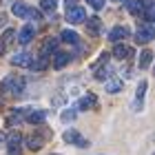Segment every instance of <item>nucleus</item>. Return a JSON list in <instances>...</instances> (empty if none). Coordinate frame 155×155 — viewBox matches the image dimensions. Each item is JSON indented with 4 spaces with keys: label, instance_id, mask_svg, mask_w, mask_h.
<instances>
[{
    "label": "nucleus",
    "instance_id": "nucleus-28",
    "mask_svg": "<svg viewBox=\"0 0 155 155\" xmlns=\"http://www.w3.org/2000/svg\"><path fill=\"white\" fill-rule=\"evenodd\" d=\"M2 51H5V42L0 40V55H2Z\"/></svg>",
    "mask_w": 155,
    "mask_h": 155
},
{
    "label": "nucleus",
    "instance_id": "nucleus-30",
    "mask_svg": "<svg viewBox=\"0 0 155 155\" xmlns=\"http://www.w3.org/2000/svg\"><path fill=\"white\" fill-rule=\"evenodd\" d=\"M2 140H5V135H2V133H0V142H2Z\"/></svg>",
    "mask_w": 155,
    "mask_h": 155
},
{
    "label": "nucleus",
    "instance_id": "nucleus-2",
    "mask_svg": "<svg viewBox=\"0 0 155 155\" xmlns=\"http://www.w3.org/2000/svg\"><path fill=\"white\" fill-rule=\"evenodd\" d=\"M87 20V11L82 9V7H69V11H67V22H71V25H80Z\"/></svg>",
    "mask_w": 155,
    "mask_h": 155
},
{
    "label": "nucleus",
    "instance_id": "nucleus-8",
    "mask_svg": "<svg viewBox=\"0 0 155 155\" xmlns=\"http://www.w3.org/2000/svg\"><path fill=\"white\" fill-rule=\"evenodd\" d=\"M153 36H155V31L149 29V27H144V29H140V31L135 33V40L140 42V45H146V42L153 40Z\"/></svg>",
    "mask_w": 155,
    "mask_h": 155
},
{
    "label": "nucleus",
    "instance_id": "nucleus-3",
    "mask_svg": "<svg viewBox=\"0 0 155 155\" xmlns=\"http://www.w3.org/2000/svg\"><path fill=\"white\" fill-rule=\"evenodd\" d=\"M33 36H36V27L33 25H25L22 29L18 31V42L20 45H29V42L33 40Z\"/></svg>",
    "mask_w": 155,
    "mask_h": 155
},
{
    "label": "nucleus",
    "instance_id": "nucleus-9",
    "mask_svg": "<svg viewBox=\"0 0 155 155\" xmlns=\"http://www.w3.org/2000/svg\"><path fill=\"white\" fill-rule=\"evenodd\" d=\"M11 62H13V64H18V67H31L33 64V60H31L29 53H16L11 58Z\"/></svg>",
    "mask_w": 155,
    "mask_h": 155
},
{
    "label": "nucleus",
    "instance_id": "nucleus-19",
    "mask_svg": "<svg viewBox=\"0 0 155 155\" xmlns=\"http://www.w3.org/2000/svg\"><path fill=\"white\" fill-rule=\"evenodd\" d=\"M142 9H144V0H133V2H129V11L133 16H137Z\"/></svg>",
    "mask_w": 155,
    "mask_h": 155
},
{
    "label": "nucleus",
    "instance_id": "nucleus-21",
    "mask_svg": "<svg viewBox=\"0 0 155 155\" xmlns=\"http://www.w3.org/2000/svg\"><path fill=\"white\" fill-rule=\"evenodd\" d=\"M40 7L45 11H55V7H58V0H40Z\"/></svg>",
    "mask_w": 155,
    "mask_h": 155
},
{
    "label": "nucleus",
    "instance_id": "nucleus-23",
    "mask_svg": "<svg viewBox=\"0 0 155 155\" xmlns=\"http://www.w3.org/2000/svg\"><path fill=\"white\" fill-rule=\"evenodd\" d=\"M47 64H49V60H47V58H42V60H38V62H33L31 69H38V71H42V69H47Z\"/></svg>",
    "mask_w": 155,
    "mask_h": 155
},
{
    "label": "nucleus",
    "instance_id": "nucleus-18",
    "mask_svg": "<svg viewBox=\"0 0 155 155\" xmlns=\"http://www.w3.org/2000/svg\"><path fill=\"white\" fill-rule=\"evenodd\" d=\"M87 27H89V31H91V33H100L102 20H100V18H89V22H87Z\"/></svg>",
    "mask_w": 155,
    "mask_h": 155
},
{
    "label": "nucleus",
    "instance_id": "nucleus-17",
    "mask_svg": "<svg viewBox=\"0 0 155 155\" xmlns=\"http://www.w3.org/2000/svg\"><path fill=\"white\" fill-rule=\"evenodd\" d=\"M151 62H153V53L146 49V51H142V55H140V67L146 69V67H151Z\"/></svg>",
    "mask_w": 155,
    "mask_h": 155
},
{
    "label": "nucleus",
    "instance_id": "nucleus-4",
    "mask_svg": "<svg viewBox=\"0 0 155 155\" xmlns=\"http://www.w3.org/2000/svg\"><path fill=\"white\" fill-rule=\"evenodd\" d=\"M20 146H22V137H20V135H9V137H7V149H9L11 155H18Z\"/></svg>",
    "mask_w": 155,
    "mask_h": 155
},
{
    "label": "nucleus",
    "instance_id": "nucleus-22",
    "mask_svg": "<svg viewBox=\"0 0 155 155\" xmlns=\"http://www.w3.org/2000/svg\"><path fill=\"white\" fill-rule=\"evenodd\" d=\"M13 38H16V31H13V29H7L5 36H2V42H5V45H9V42H13Z\"/></svg>",
    "mask_w": 155,
    "mask_h": 155
},
{
    "label": "nucleus",
    "instance_id": "nucleus-10",
    "mask_svg": "<svg viewBox=\"0 0 155 155\" xmlns=\"http://www.w3.org/2000/svg\"><path fill=\"white\" fill-rule=\"evenodd\" d=\"M64 142H69V144H80V146H87V140H82L78 131H67V133H64Z\"/></svg>",
    "mask_w": 155,
    "mask_h": 155
},
{
    "label": "nucleus",
    "instance_id": "nucleus-7",
    "mask_svg": "<svg viewBox=\"0 0 155 155\" xmlns=\"http://www.w3.org/2000/svg\"><path fill=\"white\" fill-rule=\"evenodd\" d=\"M69 60H71V55L64 53V51H55V53H53V67H55V69L67 67V64H69Z\"/></svg>",
    "mask_w": 155,
    "mask_h": 155
},
{
    "label": "nucleus",
    "instance_id": "nucleus-14",
    "mask_svg": "<svg viewBox=\"0 0 155 155\" xmlns=\"http://www.w3.org/2000/svg\"><path fill=\"white\" fill-rule=\"evenodd\" d=\"M62 40L69 42V45H78V42H80V36H78L75 31H71V29H64L62 31Z\"/></svg>",
    "mask_w": 155,
    "mask_h": 155
},
{
    "label": "nucleus",
    "instance_id": "nucleus-12",
    "mask_svg": "<svg viewBox=\"0 0 155 155\" xmlns=\"http://www.w3.org/2000/svg\"><path fill=\"white\" fill-rule=\"evenodd\" d=\"M95 107V95L93 93H87L80 100V104H78V109H82V111H87V109H93Z\"/></svg>",
    "mask_w": 155,
    "mask_h": 155
},
{
    "label": "nucleus",
    "instance_id": "nucleus-13",
    "mask_svg": "<svg viewBox=\"0 0 155 155\" xmlns=\"http://www.w3.org/2000/svg\"><path fill=\"white\" fill-rule=\"evenodd\" d=\"M42 144H45V140H40L38 135H29V137H27V149H29V151L42 149Z\"/></svg>",
    "mask_w": 155,
    "mask_h": 155
},
{
    "label": "nucleus",
    "instance_id": "nucleus-6",
    "mask_svg": "<svg viewBox=\"0 0 155 155\" xmlns=\"http://www.w3.org/2000/svg\"><path fill=\"white\" fill-rule=\"evenodd\" d=\"M13 16H18V18H31V7H27L25 2H16V5H13Z\"/></svg>",
    "mask_w": 155,
    "mask_h": 155
},
{
    "label": "nucleus",
    "instance_id": "nucleus-1",
    "mask_svg": "<svg viewBox=\"0 0 155 155\" xmlns=\"http://www.w3.org/2000/svg\"><path fill=\"white\" fill-rule=\"evenodd\" d=\"M22 89H25V78H16V75L5 78V82L0 84V91L7 95H18L22 93Z\"/></svg>",
    "mask_w": 155,
    "mask_h": 155
},
{
    "label": "nucleus",
    "instance_id": "nucleus-11",
    "mask_svg": "<svg viewBox=\"0 0 155 155\" xmlns=\"http://www.w3.org/2000/svg\"><path fill=\"white\" fill-rule=\"evenodd\" d=\"M131 53H133V49H131V47H126V45H115V49H113V55H115L117 60L129 58Z\"/></svg>",
    "mask_w": 155,
    "mask_h": 155
},
{
    "label": "nucleus",
    "instance_id": "nucleus-24",
    "mask_svg": "<svg viewBox=\"0 0 155 155\" xmlns=\"http://www.w3.org/2000/svg\"><path fill=\"white\" fill-rule=\"evenodd\" d=\"M71 120H75V111H64L62 113V122H71Z\"/></svg>",
    "mask_w": 155,
    "mask_h": 155
},
{
    "label": "nucleus",
    "instance_id": "nucleus-26",
    "mask_svg": "<svg viewBox=\"0 0 155 155\" xmlns=\"http://www.w3.org/2000/svg\"><path fill=\"white\" fill-rule=\"evenodd\" d=\"M146 93V82H140V87H137V100H142Z\"/></svg>",
    "mask_w": 155,
    "mask_h": 155
},
{
    "label": "nucleus",
    "instance_id": "nucleus-5",
    "mask_svg": "<svg viewBox=\"0 0 155 155\" xmlns=\"http://www.w3.org/2000/svg\"><path fill=\"white\" fill-rule=\"evenodd\" d=\"M129 29L126 27H115V29H111L109 31V40L111 42H120V40H124V38H129Z\"/></svg>",
    "mask_w": 155,
    "mask_h": 155
},
{
    "label": "nucleus",
    "instance_id": "nucleus-20",
    "mask_svg": "<svg viewBox=\"0 0 155 155\" xmlns=\"http://www.w3.org/2000/svg\"><path fill=\"white\" fill-rule=\"evenodd\" d=\"M117 91H122V82L120 80H109L107 82V93H117Z\"/></svg>",
    "mask_w": 155,
    "mask_h": 155
},
{
    "label": "nucleus",
    "instance_id": "nucleus-16",
    "mask_svg": "<svg viewBox=\"0 0 155 155\" xmlns=\"http://www.w3.org/2000/svg\"><path fill=\"white\" fill-rule=\"evenodd\" d=\"M55 47H58V40L55 38H47L45 40V45H42V53H51V51H55Z\"/></svg>",
    "mask_w": 155,
    "mask_h": 155
},
{
    "label": "nucleus",
    "instance_id": "nucleus-27",
    "mask_svg": "<svg viewBox=\"0 0 155 155\" xmlns=\"http://www.w3.org/2000/svg\"><path fill=\"white\" fill-rule=\"evenodd\" d=\"M5 25H7V16H5L2 11H0V27H5Z\"/></svg>",
    "mask_w": 155,
    "mask_h": 155
},
{
    "label": "nucleus",
    "instance_id": "nucleus-15",
    "mask_svg": "<svg viewBox=\"0 0 155 155\" xmlns=\"http://www.w3.org/2000/svg\"><path fill=\"white\" fill-rule=\"evenodd\" d=\"M45 117H47L45 111H29V117H27V122H31V124H40Z\"/></svg>",
    "mask_w": 155,
    "mask_h": 155
},
{
    "label": "nucleus",
    "instance_id": "nucleus-29",
    "mask_svg": "<svg viewBox=\"0 0 155 155\" xmlns=\"http://www.w3.org/2000/svg\"><path fill=\"white\" fill-rule=\"evenodd\" d=\"M67 2H69V7H71V5H73V2H78V0H67Z\"/></svg>",
    "mask_w": 155,
    "mask_h": 155
},
{
    "label": "nucleus",
    "instance_id": "nucleus-25",
    "mask_svg": "<svg viewBox=\"0 0 155 155\" xmlns=\"http://www.w3.org/2000/svg\"><path fill=\"white\" fill-rule=\"evenodd\" d=\"M87 2L93 7V9H102L104 7V2H107V0H87Z\"/></svg>",
    "mask_w": 155,
    "mask_h": 155
}]
</instances>
